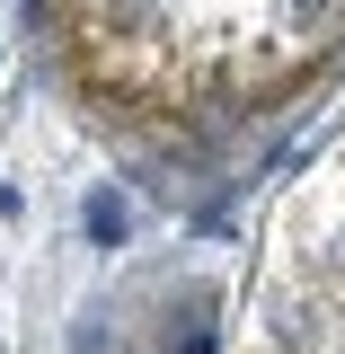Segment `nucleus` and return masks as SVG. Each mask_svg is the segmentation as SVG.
Wrapping results in <instances>:
<instances>
[{"label": "nucleus", "mask_w": 345, "mask_h": 354, "mask_svg": "<svg viewBox=\"0 0 345 354\" xmlns=\"http://www.w3.org/2000/svg\"><path fill=\"white\" fill-rule=\"evenodd\" d=\"M345 0H53L88 97L151 124L265 106L328 53Z\"/></svg>", "instance_id": "1"}]
</instances>
